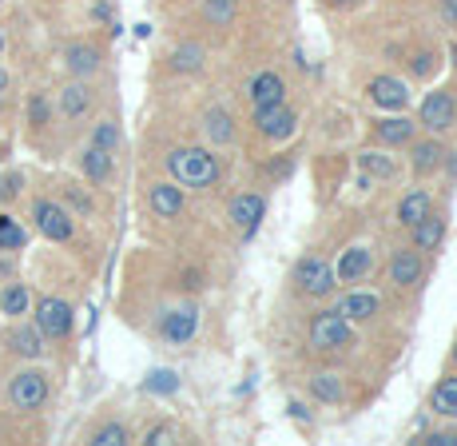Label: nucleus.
Wrapping results in <instances>:
<instances>
[{"instance_id": "nucleus-7", "label": "nucleus", "mask_w": 457, "mask_h": 446, "mask_svg": "<svg viewBox=\"0 0 457 446\" xmlns=\"http://www.w3.org/2000/svg\"><path fill=\"white\" fill-rule=\"evenodd\" d=\"M251 124H254V132H259L262 139L283 144V139H291L298 132V112L287 108V100H283V104H270V108H254Z\"/></svg>"}, {"instance_id": "nucleus-46", "label": "nucleus", "mask_w": 457, "mask_h": 446, "mask_svg": "<svg viewBox=\"0 0 457 446\" xmlns=\"http://www.w3.org/2000/svg\"><path fill=\"white\" fill-rule=\"evenodd\" d=\"M450 363H453V371H457V343H453V351H450Z\"/></svg>"}, {"instance_id": "nucleus-48", "label": "nucleus", "mask_w": 457, "mask_h": 446, "mask_svg": "<svg viewBox=\"0 0 457 446\" xmlns=\"http://www.w3.org/2000/svg\"><path fill=\"white\" fill-rule=\"evenodd\" d=\"M0 52H4V32H0Z\"/></svg>"}, {"instance_id": "nucleus-16", "label": "nucleus", "mask_w": 457, "mask_h": 446, "mask_svg": "<svg viewBox=\"0 0 457 446\" xmlns=\"http://www.w3.org/2000/svg\"><path fill=\"white\" fill-rule=\"evenodd\" d=\"M370 132L386 147H410V139L418 136V120H410L406 112L402 116H382V120H370Z\"/></svg>"}, {"instance_id": "nucleus-3", "label": "nucleus", "mask_w": 457, "mask_h": 446, "mask_svg": "<svg viewBox=\"0 0 457 446\" xmlns=\"http://www.w3.org/2000/svg\"><path fill=\"white\" fill-rule=\"evenodd\" d=\"M291 283L306 299H327V295H334V287H338V275H334V267L322 256H303L291 271Z\"/></svg>"}, {"instance_id": "nucleus-27", "label": "nucleus", "mask_w": 457, "mask_h": 446, "mask_svg": "<svg viewBox=\"0 0 457 446\" xmlns=\"http://www.w3.org/2000/svg\"><path fill=\"white\" fill-rule=\"evenodd\" d=\"M358 168H362L370 180H394L398 176V164H394L386 152H378V147H362V152H358Z\"/></svg>"}, {"instance_id": "nucleus-42", "label": "nucleus", "mask_w": 457, "mask_h": 446, "mask_svg": "<svg viewBox=\"0 0 457 446\" xmlns=\"http://www.w3.org/2000/svg\"><path fill=\"white\" fill-rule=\"evenodd\" d=\"M287 410H291V418H298V423H306V426H311V410H306L303 402H291V407H287Z\"/></svg>"}, {"instance_id": "nucleus-23", "label": "nucleus", "mask_w": 457, "mask_h": 446, "mask_svg": "<svg viewBox=\"0 0 457 446\" xmlns=\"http://www.w3.org/2000/svg\"><path fill=\"white\" fill-rule=\"evenodd\" d=\"M311 395L319 399V402H330V407H338V402H346V379H342L338 371L311 374Z\"/></svg>"}, {"instance_id": "nucleus-39", "label": "nucleus", "mask_w": 457, "mask_h": 446, "mask_svg": "<svg viewBox=\"0 0 457 446\" xmlns=\"http://www.w3.org/2000/svg\"><path fill=\"white\" fill-rule=\"evenodd\" d=\"M144 442H152V446H167V442H179V431H175L171 423H160V426H152L147 431V439Z\"/></svg>"}, {"instance_id": "nucleus-2", "label": "nucleus", "mask_w": 457, "mask_h": 446, "mask_svg": "<svg viewBox=\"0 0 457 446\" xmlns=\"http://www.w3.org/2000/svg\"><path fill=\"white\" fill-rule=\"evenodd\" d=\"M306 343H311V351H319V355L342 351V347L350 343V319L338 307L319 311L311 319V327H306Z\"/></svg>"}, {"instance_id": "nucleus-29", "label": "nucleus", "mask_w": 457, "mask_h": 446, "mask_svg": "<svg viewBox=\"0 0 457 446\" xmlns=\"http://www.w3.org/2000/svg\"><path fill=\"white\" fill-rule=\"evenodd\" d=\"M87 108H92V88H87V84H68V88L60 92V112H64L68 120H80Z\"/></svg>"}, {"instance_id": "nucleus-1", "label": "nucleus", "mask_w": 457, "mask_h": 446, "mask_svg": "<svg viewBox=\"0 0 457 446\" xmlns=\"http://www.w3.org/2000/svg\"><path fill=\"white\" fill-rule=\"evenodd\" d=\"M167 176H171L179 188H191V191H207L215 188L223 168H219V156L211 147H171L167 152Z\"/></svg>"}, {"instance_id": "nucleus-41", "label": "nucleus", "mask_w": 457, "mask_h": 446, "mask_svg": "<svg viewBox=\"0 0 457 446\" xmlns=\"http://www.w3.org/2000/svg\"><path fill=\"white\" fill-rule=\"evenodd\" d=\"M68 199H72V207H76V212H80V215L92 212V199L80 196V191H72V188H68Z\"/></svg>"}, {"instance_id": "nucleus-33", "label": "nucleus", "mask_w": 457, "mask_h": 446, "mask_svg": "<svg viewBox=\"0 0 457 446\" xmlns=\"http://www.w3.org/2000/svg\"><path fill=\"white\" fill-rule=\"evenodd\" d=\"M128 439H131V434H128L124 423H104V426H96V431L87 434V442H92V446H124Z\"/></svg>"}, {"instance_id": "nucleus-32", "label": "nucleus", "mask_w": 457, "mask_h": 446, "mask_svg": "<svg viewBox=\"0 0 457 446\" xmlns=\"http://www.w3.org/2000/svg\"><path fill=\"white\" fill-rule=\"evenodd\" d=\"M235 13H239V0H204V21L215 29L235 24Z\"/></svg>"}, {"instance_id": "nucleus-4", "label": "nucleus", "mask_w": 457, "mask_h": 446, "mask_svg": "<svg viewBox=\"0 0 457 446\" xmlns=\"http://www.w3.org/2000/svg\"><path fill=\"white\" fill-rule=\"evenodd\" d=\"M52 395V383L44 371H16L12 379H8V407L12 410H40L44 402Z\"/></svg>"}, {"instance_id": "nucleus-45", "label": "nucleus", "mask_w": 457, "mask_h": 446, "mask_svg": "<svg viewBox=\"0 0 457 446\" xmlns=\"http://www.w3.org/2000/svg\"><path fill=\"white\" fill-rule=\"evenodd\" d=\"M450 56H453V68H457V40H453V45H450Z\"/></svg>"}, {"instance_id": "nucleus-8", "label": "nucleus", "mask_w": 457, "mask_h": 446, "mask_svg": "<svg viewBox=\"0 0 457 446\" xmlns=\"http://www.w3.org/2000/svg\"><path fill=\"white\" fill-rule=\"evenodd\" d=\"M227 220H231V227L243 235V240H251V235L259 231V223L267 220V199H262L259 191H243V196L231 199V207H227Z\"/></svg>"}, {"instance_id": "nucleus-6", "label": "nucleus", "mask_w": 457, "mask_h": 446, "mask_svg": "<svg viewBox=\"0 0 457 446\" xmlns=\"http://www.w3.org/2000/svg\"><path fill=\"white\" fill-rule=\"evenodd\" d=\"M32 223H37V231L52 243H68L76 235L72 212H68L64 204H56V199H37V204H32Z\"/></svg>"}, {"instance_id": "nucleus-35", "label": "nucleus", "mask_w": 457, "mask_h": 446, "mask_svg": "<svg viewBox=\"0 0 457 446\" xmlns=\"http://www.w3.org/2000/svg\"><path fill=\"white\" fill-rule=\"evenodd\" d=\"M92 144L104 147V152H116L120 147V124L116 120H100V124L92 128Z\"/></svg>"}, {"instance_id": "nucleus-20", "label": "nucleus", "mask_w": 457, "mask_h": 446, "mask_svg": "<svg viewBox=\"0 0 457 446\" xmlns=\"http://www.w3.org/2000/svg\"><path fill=\"white\" fill-rule=\"evenodd\" d=\"M338 311L346 315L350 323H366V319H374V315L382 311V295L378 291H346L338 299Z\"/></svg>"}, {"instance_id": "nucleus-31", "label": "nucleus", "mask_w": 457, "mask_h": 446, "mask_svg": "<svg viewBox=\"0 0 457 446\" xmlns=\"http://www.w3.org/2000/svg\"><path fill=\"white\" fill-rule=\"evenodd\" d=\"M24 243H29V231L21 227V220H12V215L4 212L0 215V251L8 256V251H21Z\"/></svg>"}, {"instance_id": "nucleus-50", "label": "nucleus", "mask_w": 457, "mask_h": 446, "mask_svg": "<svg viewBox=\"0 0 457 446\" xmlns=\"http://www.w3.org/2000/svg\"><path fill=\"white\" fill-rule=\"evenodd\" d=\"M0 4H4V0H0Z\"/></svg>"}, {"instance_id": "nucleus-37", "label": "nucleus", "mask_w": 457, "mask_h": 446, "mask_svg": "<svg viewBox=\"0 0 457 446\" xmlns=\"http://www.w3.org/2000/svg\"><path fill=\"white\" fill-rule=\"evenodd\" d=\"M48 112H52L48 100H44L40 92H32V96H29V124H32V128H44V124H48Z\"/></svg>"}, {"instance_id": "nucleus-9", "label": "nucleus", "mask_w": 457, "mask_h": 446, "mask_svg": "<svg viewBox=\"0 0 457 446\" xmlns=\"http://www.w3.org/2000/svg\"><path fill=\"white\" fill-rule=\"evenodd\" d=\"M37 327L44 339H68L72 335V307H68L64 299H56V295H44L37 299Z\"/></svg>"}, {"instance_id": "nucleus-34", "label": "nucleus", "mask_w": 457, "mask_h": 446, "mask_svg": "<svg viewBox=\"0 0 457 446\" xmlns=\"http://www.w3.org/2000/svg\"><path fill=\"white\" fill-rule=\"evenodd\" d=\"M144 391L147 395H175V391H179V374L175 371H152L144 379Z\"/></svg>"}, {"instance_id": "nucleus-10", "label": "nucleus", "mask_w": 457, "mask_h": 446, "mask_svg": "<svg viewBox=\"0 0 457 446\" xmlns=\"http://www.w3.org/2000/svg\"><path fill=\"white\" fill-rule=\"evenodd\" d=\"M195 331H199V307H195V303H179V307H171L160 319V335L171 347L191 343V339H195Z\"/></svg>"}, {"instance_id": "nucleus-21", "label": "nucleus", "mask_w": 457, "mask_h": 446, "mask_svg": "<svg viewBox=\"0 0 457 446\" xmlns=\"http://www.w3.org/2000/svg\"><path fill=\"white\" fill-rule=\"evenodd\" d=\"M8 351L21 355V358H40L44 355V335L37 323H16L8 331Z\"/></svg>"}, {"instance_id": "nucleus-12", "label": "nucleus", "mask_w": 457, "mask_h": 446, "mask_svg": "<svg viewBox=\"0 0 457 446\" xmlns=\"http://www.w3.org/2000/svg\"><path fill=\"white\" fill-rule=\"evenodd\" d=\"M450 160V147L442 144L437 136H426V139H410V168H414V176H434L442 164Z\"/></svg>"}, {"instance_id": "nucleus-15", "label": "nucleus", "mask_w": 457, "mask_h": 446, "mask_svg": "<svg viewBox=\"0 0 457 446\" xmlns=\"http://www.w3.org/2000/svg\"><path fill=\"white\" fill-rule=\"evenodd\" d=\"M147 207H152V215H160V220H179L187 199H183L179 183L163 180V183H152V188H147Z\"/></svg>"}, {"instance_id": "nucleus-36", "label": "nucleus", "mask_w": 457, "mask_h": 446, "mask_svg": "<svg viewBox=\"0 0 457 446\" xmlns=\"http://www.w3.org/2000/svg\"><path fill=\"white\" fill-rule=\"evenodd\" d=\"M434 72H437V56H434V52H418V56L410 60V76H418V80H429Z\"/></svg>"}, {"instance_id": "nucleus-44", "label": "nucleus", "mask_w": 457, "mask_h": 446, "mask_svg": "<svg viewBox=\"0 0 457 446\" xmlns=\"http://www.w3.org/2000/svg\"><path fill=\"white\" fill-rule=\"evenodd\" d=\"M8 84H12V76H8L4 68H0V96H8Z\"/></svg>"}, {"instance_id": "nucleus-49", "label": "nucleus", "mask_w": 457, "mask_h": 446, "mask_svg": "<svg viewBox=\"0 0 457 446\" xmlns=\"http://www.w3.org/2000/svg\"><path fill=\"white\" fill-rule=\"evenodd\" d=\"M0 108H4V96H0Z\"/></svg>"}, {"instance_id": "nucleus-43", "label": "nucleus", "mask_w": 457, "mask_h": 446, "mask_svg": "<svg viewBox=\"0 0 457 446\" xmlns=\"http://www.w3.org/2000/svg\"><path fill=\"white\" fill-rule=\"evenodd\" d=\"M442 13L450 24H457V0H442Z\"/></svg>"}, {"instance_id": "nucleus-40", "label": "nucleus", "mask_w": 457, "mask_h": 446, "mask_svg": "<svg viewBox=\"0 0 457 446\" xmlns=\"http://www.w3.org/2000/svg\"><path fill=\"white\" fill-rule=\"evenodd\" d=\"M418 442H429V446H457V431H434V434H426V439H418Z\"/></svg>"}, {"instance_id": "nucleus-19", "label": "nucleus", "mask_w": 457, "mask_h": 446, "mask_svg": "<svg viewBox=\"0 0 457 446\" xmlns=\"http://www.w3.org/2000/svg\"><path fill=\"white\" fill-rule=\"evenodd\" d=\"M434 212V196H429L426 188H410L406 196L398 199V207H394V220H398L402 227H414L421 215Z\"/></svg>"}, {"instance_id": "nucleus-14", "label": "nucleus", "mask_w": 457, "mask_h": 446, "mask_svg": "<svg viewBox=\"0 0 457 446\" xmlns=\"http://www.w3.org/2000/svg\"><path fill=\"white\" fill-rule=\"evenodd\" d=\"M247 100H251V108H270V104H283L287 100V80L275 72V68H262V72L251 76Z\"/></svg>"}, {"instance_id": "nucleus-26", "label": "nucleus", "mask_w": 457, "mask_h": 446, "mask_svg": "<svg viewBox=\"0 0 457 446\" xmlns=\"http://www.w3.org/2000/svg\"><path fill=\"white\" fill-rule=\"evenodd\" d=\"M32 307V291L24 283H4L0 287V315H8V319H21V315H29Z\"/></svg>"}, {"instance_id": "nucleus-38", "label": "nucleus", "mask_w": 457, "mask_h": 446, "mask_svg": "<svg viewBox=\"0 0 457 446\" xmlns=\"http://www.w3.org/2000/svg\"><path fill=\"white\" fill-rule=\"evenodd\" d=\"M21 188H24L21 172H8V176H0V204H12V199L21 196Z\"/></svg>"}, {"instance_id": "nucleus-22", "label": "nucleus", "mask_w": 457, "mask_h": 446, "mask_svg": "<svg viewBox=\"0 0 457 446\" xmlns=\"http://www.w3.org/2000/svg\"><path fill=\"white\" fill-rule=\"evenodd\" d=\"M410 231H414V248L418 251H437L442 248V240H445V220L437 212H429V215H421Z\"/></svg>"}, {"instance_id": "nucleus-11", "label": "nucleus", "mask_w": 457, "mask_h": 446, "mask_svg": "<svg viewBox=\"0 0 457 446\" xmlns=\"http://www.w3.org/2000/svg\"><path fill=\"white\" fill-rule=\"evenodd\" d=\"M366 96H370L374 108H386V112H406L410 108V84L398 80V76H370Z\"/></svg>"}, {"instance_id": "nucleus-5", "label": "nucleus", "mask_w": 457, "mask_h": 446, "mask_svg": "<svg viewBox=\"0 0 457 446\" xmlns=\"http://www.w3.org/2000/svg\"><path fill=\"white\" fill-rule=\"evenodd\" d=\"M453 124H457V96L450 88H434L418 108V128H426L429 136H442Z\"/></svg>"}, {"instance_id": "nucleus-25", "label": "nucleus", "mask_w": 457, "mask_h": 446, "mask_svg": "<svg viewBox=\"0 0 457 446\" xmlns=\"http://www.w3.org/2000/svg\"><path fill=\"white\" fill-rule=\"evenodd\" d=\"M112 168H116V160H112V152H104V147H96V144H87L84 147V156H80V172L92 183H104V180H112Z\"/></svg>"}, {"instance_id": "nucleus-30", "label": "nucleus", "mask_w": 457, "mask_h": 446, "mask_svg": "<svg viewBox=\"0 0 457 446\" xmlns=\"http://www.w3.org/2000/svg\"><path fill=\"white\" fill-rule=\"evenodd\" d=\"M204 60H207V48L195 45V40H187V45H179L171 52V68H175V72H199V68H204Z\"/></svg>"}, {"instance_id": "nucleus-17", "label": "nucleus", "mask_w": 457, "mask_h": 446, "mask_svg": "<svg viewBox=\"0 0 457 446\" xmlns=\"http://www.w3.org/2000/svg\"><path fill=\"white\" fill-rule=\"evenodd\" d=\"M199 128H204V136L211 139V147H227V144H235V136H239L231 112L219 108V104L204 108V116H199Z\"/></svg>"}, {"instance_id": "nucleus-47", "label": "nucleus", "mask_w": 457, "mask_h": 446, "mask_svg": "<svg viewBox=\"0 0 457 446\" xmlns=\"http://www.w3.org/2000/svg\"><path fill=\"white\" fill-rule=\"evenodd\" d=\"M330 4H342V8H346V4H358V0H330Z\"/></svg>"}, {"instance_id": "nucleus-18", "label": "nucleus", "mask_w": 457, "mask_h": 446, "mask_svg": "<svg viewBox=\"0 0 457 446\" xmlns=\"http://www.w3.org/2000/svg\"><path fill=\"white\" fill-rule=\"evenodd\" d=\"M370 267H374V248H366V243H354V248L342 251L334 275H338V283H358V279L370 275Z\"/></svg>"}, {"instance_id": "nucleus-28", "label": "nucleus", "mask_w": 457, "mask_h": 446, "mask_svg": "<svg viewBox=\"0 0 457 446\" xmlns=\"http://www.w3.org/2000/svg\"><path fill=\"white\" fill-rule=\"evenodd\" d=\"M64 64L72 76H92L96 68H100V48L96 45H68Z\"/></svg>"}, {"instance_id": "nucleus-13", "label": "nucleus", "mask_w": 457, "mask_h": 446, "mask_svg": "<svg viewBox=\"0 0 457 446\" xmlns=\"http://www.w3.org/2000/svg\"><path fill=\"white\" fill-rule=\"evenodd\" d=\"M386 279H390L398 291H410V287H418L421 279H426V259H421L418 251H394L390 264H386Z\"/></svg>"}, {"instance_id": "nucleus-24", "label": "nucleus", "mask_w": 457, "mask_h": 446, "mask_svg": "<svg viewBox=\"0 0 457 446\" xmlns=\"http://www.w3.org/2000/svg\"><path fill=\"white\" fill-rule=\"evenodd\" d=\"M429 410H434L437 418H457V371L437 379L434 395H429Z\"/></svg>"}]
</instances>
